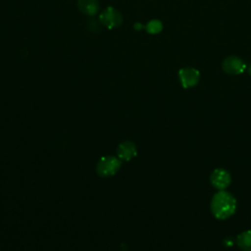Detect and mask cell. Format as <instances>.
<instances>
[{
	"label": "cell",
	"instance_id": "obj_1",
	"mask_svg": "<svg viewBox=\"0 0 251 251\" xmlns=\"http://www.w3.org/2000/svg\"><path fill=\"white\" fill-rule=\"evenodd\" d=\"M236 209L235 198L226 191L217 192L211 201V211L213 215L220 220L230 217Z\"/></svg>",
	"mask_w": 251,
	"mask_h": 251
},
{
	"label": "cell",
	"instance_id": "obj_11",
	"mask_svg": "<svg viewBox=\"0 0 251 251\" xmlns=\"http://www.w3.org/2000/svg\"><path fill=\"white\" fill-rule=\"evenodd\" d=\"M249 74L251 75V66H250V68H249Z\"/></svg>",
	"mask_w": 251,
	"mask_h": 251
},
{
	"label": "cell",
	"instance_id": "obj_3",
	"mask_svg": "<svg viewBox=\"0 0 251 251\" xmlns=\"http://www.w3.org/2000/svg\"><path fill=\"white\" fill-rule=\"evenodd\" d=\"M99 21L106 27L115 28L122 25L123 17L122 14L116 9L113 7H108L99 15Z\"/></svg>",
	"mask_w": 251,
	"mask_h": 251
},
{
	"label": "cell",
	"instance_id": "obj_9",
	"mask_svg": "<svg viewBox=\"0 0 251 251\" xmlns=\"http://www.w3.org/2000/svg\"><path fill=\"white\" fill-rule=\"evenodd\" d=\"M236 243L242 251H251V230L243 231L237 235Z\"/></svg>",
	"mask_w": 251,
	"mask_h": 251
},
{
	"label": "cell",
	"instance_id": "obj_8",
	"mask_svg": "<svg viewBox=\"0 0 251 251\" xmlns=\"http://www.w3.org/2000/svg\"><path fill=\"white\" fill-rule=\"evenodd\" d=\"M77 7L79 11L88 16H94L99 9V3L97 0H78Z\"/></svg>",
	"mask_w": 251,
	"mask_h": 251
},
{
	"label": "cell",
	"instance_id": "obj_6",
	"mask_svg": "<svg viewBox=\"0 0 251 251\" xmlns=\"http://www.w3.org/2000/svg\"><path fill=\"white\" fill-rule=\"evenodd\" d=\"M246 66L244 61L238 57H228L223 63V69L226 73L231 75H238L244 72Z\"/></svg>",
	"mask_w": 251,
	"mask_h": 251
},
{
	"label": "cell",
	"instance_id": "obj_2",
	"mask_svg": "<svg viewBox=\"0 0 251 251\" xmlns=\"http://www.w3.org/2000/svg\"><path fill=\"white\" fill-rule=\"evenodd\" d=\"M121 167V161L114 156H105L97 164L96 172L100 176L107 177L115 175Z\"/></svg>",
	"mask_w": 251,
	"mask_h": 251
},
{
	"label": "cell",
	"instance_id": "obj_5",
	"mask_svg": "<svg viewBox=\"0 0 251 251\" xmlns=\"http://www.w3.org/2000/svg\"><path fill=\"white\" fill-rule=\"evenodd\" d=\"M230 175L224 169H216L211 175V183L218 189H224L230 183Z\"/></svg>",
	"mask_w": 251,
	"mask_h": 251
},
{
	"label": "cell",
	"instance_id": "obj_4",
	"mask_svg": "<svg viewBox=\"0 0 251 251\" xmlns=\"http://www.w3.org/2000/svg\"><path fill=\"white\" fill-rule=\"evenodd\" d=\"M200 75L196 69L184 68L179 71V79L183 87H192L199 81Z\"/></svg>",
	"mask_w": 251,
	"mask_h": 251
},
{
	"label": "cell",
	"instance_id": "obj_7",
	"mask_svg": "<svg viewBox=\"0 0 251 251\" xmlns=\"http://www.w3.org/2000/svg\"><path fill=\"white\" fill-rule=\"evenodd\" d=\"M117 154L120 160L129 161L136 155V147L131 141H125L119 145Z\"/></svg>",
	"mask_w": 251,
	"mask_h": 251
},
{
	"label": "cell",
	"instance_id": "obj_10",
	"mask_svg": "<svg viewBox=\"0 0 251 251\" xmlns=\"http://www.w3.org/2000/svg\"><path fill=\"white\" fill-rule=\"evenodd\" d=\"M146 28H147V31L150 33H158L162 29V24L161 22L154 20L148 23Z\"/></svg>",
	"mask_w": 251,
	"mask_h": 251
}]
</instances>
